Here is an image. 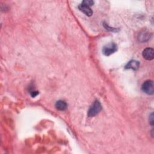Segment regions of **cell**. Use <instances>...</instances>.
<instances>
[{"mask_svg":"<svg viewBox=\"0 0 154 154\" xmlns=\"http://www.w3.org/2000/svg\"><path fill=\"white\" fill-rule=\"evenodd\" d=\"M102 106L98 100H95L91 105L88 111V117H94L97 115L101 110Z\"/></svg>","mask_w":154,"mask_h":154,"instance_id":"obj_1","label":"cell"},{"mask_svg":"<svg viewBox=\"0 0 154 154\" xmlns=\"http://www.w3.org/2000/svg\"><path fill=\"white\" fill-rule=\"evenodd\" d=\"M142 90L146 94L149 95H152L154 93V85L153 82L152 80H147L145 81L142 86Z\"/></svg>","mask_w":154,"mask_h":154,"instance_id":"obj_2","label":"cell"},{"mask_svg":"<svg viewBox=\"0 0 154 154\" xmlns=\"http://www.w3.org/2000/svg\"><path fill=\"white\" fill-rule=\"evenodd\" d=\"M151 37H152V33L150 31L146 29L145 30L143 29L141 31L138 33L137 36V38L138 41L142 43L149 41Z\"/></svg>","mask_w":154,"mask_h":154,"instance_id":"obj_3","label":"cell"},{"mask_svg":"<svg viewBox=\"0 0 154 154\" xmlns=\"http://www.w3.org/2000/svg\"><path fill=\"white\" fill-rule=\"evenodd\" d=\"M117 46L116 44L112 43L104 46L102 49V52L105 55L108 56L113 54L114 52H115L117 51Z\"/></svg>","mask_w":154,"mask_h":154,"instance_id":"obj_4","label":"cell"},{"mask_svg":"<svg viewBox=\"0 0 154 154\" xmlns=\"http://www.w3.org/2000/svg\"><path fill=\"white\" fill-rule=\"evenodd\" d=\"M143 56L147 60H152L154 58V51L152 48H147L143 51Z\"/></svg>","mask_w":154,"mask_h":154,"instance_id":"obj_5","label":"cell"},{"mask_svg":"<svg viewBox=\"0 0 154 154\" xmlns=\"http://www.w3.org/2000/svg\"><path fill=\"white\" fill-rule=\"evenodd\" d=\"M79 9L82 11L84 14H85L87 16H90L92 15L93 14V11L91 10V9L90 8V6H88L87 5H85L82 3H81L79 7H78Z\"/></svg>","mask_w":154,"mask_h":154,"instance_id":"obj_6","label":"cell"},{"mask_svg":"<svg viewBox=\"0 0 154 154\" xmlns=\"http://www.w3.org/2000/svg\"><path fill=\"white\" fill-rule=\"evenodd\" d=\"M140 66V63L138 61L136 60H131L126 65V69H131L133 70H137L138 69Z\"/></svg>","mask_w":154,"mask_h":154,"instance_id":"obj_7","label":"cell"},{"mask_svg":"<svg viewBox=\"0 0 154 154\" xmlns=\"http://www.w3.org/2000/svg\"><path fill=\"white\" fill-rule=\"evenodd\" d=\"M55 107L57 109L60 111L65 110L67 107V103L62 100H59L55 103Z\"/></svg>","mask_w":154,"mask_h":154,"instance_id":"obj_8","label":"cell"},{"mask_svg":"<svg viewBox=\"0 0 154 154\" xmlns=\"http://www.w3.org/2000/svg\"><path fill=\"white\" fill-rule=\"evenodd\" d=\"M82 3L90 7L91 5H92L94 4V2L93 1H83L82 2Z\"/></svg>","mask_w":154,"mask_h":154,"instance_id":"obj_9","label":"cell"},{"mask_svg":"<svg viewBox=\"0 0 154 154\" xmlns=\"http://www.w3.org/2000/svg\"><path fill=\"white\" fill-rule=\"evenodd\" d=\"M149 123L151 126L153 125V112H152L151 114L149 116Z\"/></svg>","mask_w":154,"mask_h":154,"instance_id":"obj_10","label":"cell"}]
</instances>
